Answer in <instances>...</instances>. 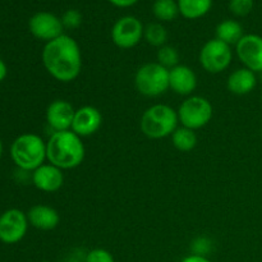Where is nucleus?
Wrapping results in <instances>:
<instances>
[{"instance_id": "f3484780", "label": "nucleus", "mask_w": 262, "mask_h": 262, "mask_svg": "<svg viewBox=\"0 0 262 262\" xmlns=\"http://www.w3.org/2000/svg\"><path fill=\"white\" fill-rule=\"evenodd\" d=\"M256 86H257V74L245 67L235 69L227 79L228 91L237 96L251 94L256 89Z\"/></svg>"}, {"instance_id": "4be33fe9", "label": "nucleus", "mask_w": 262, "mask_h": 262, "mask_svg": "<svg viewBox=\"0 0 262 262\" xmlns=\"http://www.w3.org/2000/svg\"><path fill=\"white\" fill-rule=\"evenodd\" d=\"M143 40L148 45L159 49L161 46L166 45V41H168V31L159 22L148 23L145 27V31H143Z\"/></svg>"}, {"instance_id": "6ab92c4d", "label": "nucleus", "mask_w": 262, "mask_h": 262, "mask_svg": "<svg viewBox=\"0 0 262 262\" xmlns=\"http://www.w3.org/2000/svg\"><path fill=\"white\" fill-rule=\"evenodd\" d=\"M179 14L186 19L205 17L212 8V0H177Z\"/></svg>"}, {"instance_id": "ddd939ff", "label": "nucleus", "mask_w": 262, "mask_h": 262, "mask_svg": "<svg viewBox=\"0 0 262 262\" xmlns=\"http://www.w3.org/2000/svg\"><path fill=\"white\" fill-rule=\"evenodd\" d=\"M102 125V114L96 106L84 105L76 109L71 130L79 137H90L99 132Z\"/></svg>"}, {"instance_id": "20e7f679", "label": "nucleus", "mask_w": 262, "mask_h": 262, "mask_svg": "<svg viewBox=\"0 0 262 262\" xmlns=\"http://www.w3.org/2000/svg\"><path fill=\"white\" fill-rule=\"evenodd\" d=\"M179 119L176 109L166 104H155L143 112L140 129L150 140L170 137L178 128Z\"/></svg>"}, {"instance_id": "2f4dec72", "label": "nucleus", "mask_w": 262, "mask_h": 262, "mask_svg": "<svg viewBox=\"0 0 262 262\" xmlns=\"http://www.w3.org/2000/svg\"><path fill=\"white\" fill-rule=\"evenodd\" d=\"M261 100H262V90H261Z\"/></svg>"}, {"instance_id": "bb28decb", "label": "nucleus", "mask_w": 262, "mask_h": 262, "mask_svg": "<svg viewBox=\"0 0 262 262\" xmlns=\"http://www.w3.org/2000/svg\"><path fill=\"white\" fill-rule=\"evenodd\" d=\"M84 262H115L114 256L104 248H94L84 257Z\"/></svg>"}, {"instance_id": "1a4fd4ad", "label": "nucleus", "mask_w": 262, "mask_h": 262, "mask_svg": "<svg viewBox=\"0 0 262 262\" xmlns=\"http://www.w3.org/2000/svg\"><path fill=\"white\" fill-rule=\"evenodd\" d=\"M27 214L19 209L5 210L0 215V242L4 245H15L27 234Z\"/></svg>"}, {"instance_id": "a211bd4d", "label": "nucleus", "mask_w": 262, "mask_h": 262, "mask_svg": "<svg viewBox=\"0 0 262 262\" xmlns=\"http://www.w3.org/2000/svg\"><path fill=\"white\" fill-rule=\"evenodd\" d=\"M215 35H216L217 40L223 41L230 46H235L239 42L241 38L245 36V31H243L242 25L238 20L224 19L216 26Z\"/></svg>"}, {"instance_id": "393cba45", "label": "nucleus", "mask_w": 262, "mask_h": 262, "mask_svg": "<svg viewBox=\"0 0 262 262\" xmlns=\"http://www.w3.org/2000/svg\"><path fill=\"white\" fill-rule=\"evenodd\" d=\"M64 30H77L82 25V13L78 9H68L60 17Z\"/></svg>"}, {"instance_id": "412c9836", "label": "nucleus", "mask_w": 262, "mask_h": 262, "mask_svg": "<svg viewBox=\"0 0 262 262\" xmlns=\"http://www.w3.org/2000/svg\"><path fill=\"white\" fill-rule=\"evenodd\" d=\"M152 14L160 22H171L179 15L178 3L177 0H155Z\"/></svg>"}, {"instance_id": "cd10ccee", "label": "nucleus", "mask_w": 262, "mask_h": 262, "mask_svg": "<svg viewBox=\"0 0 262 262\" xmlns=\"http://www.w3.org/2000/svg\"><path fill=\"white\" fill-rule=\"evenodd\" d=\"M107 2L118 8H129L133 7L135 4H137L140 0H107Z\"/></svg>"}, {"instance_id": "c85d7f7f", "label": "nucleus", "mask_w": 262, "mask_h": 262, "mask_svg": "<svg viewBox=\"0 0 262 262\" xmlns=\"http://www.w3.org/2000/svg\"><path fill=\"white\" fill-rule=\"evenodd\" d=\"M181 262H212L211 260H209L205 256H199V255H188L183 258Z\"/></svg>"}, {"instance_id": "f8f14e48", "label": "nucleus", "mask_w": 262, "mask_h": 262, "mask_svg": "<svg viewBox=\"0 0 262 262\" xmlns=\"http://www.w3.org/2000/svg\"><path fill=\"white\" fill-rule=\"evenodd\" d=\"M74 113H76V109L68 100L56 99L46 107V123L53 132L69 130L73 123Z\"/></svg>"}, {"instance_id": "b1692460", "label": "nucleus", "mask_w": 262, "mask_h": 262, "mask_svg": "<svg viewBox=\"0 0 262 262\" xmlns=\"http://www.w3.org/2000/svg\"><path fill=\"white\" fill-rule=\"evenodd\" d=\"M255 7V0H229V10L235 17H247Z\"/></svg>"}, {"instance_id": "6e6552de", "label": "nucleus", "mask_w": 262, "mask_h": 262, "mask_svg": "<svg viewBox=\"0 0 262 262\" xmlns=\"http://www.w3.org/2000/svg\"><path fill=\"white\" fill-rule=\"evenodd\" d=\"M145 26L137 17L124 15L114 23L112 28V41L117 48L129 50L137 46L143 38Z\"/></svg>"}, {"instance_id": "0eeeda50", "label": "nucleus", "mask_w": 262, "mask_h": 262, "mask_svg": "<svg viewBox=\"0 0 262 262\" xmlns=\"http://www.w3.org/2000/svg\"><path fill=\"white\" fill-rule=\"evenodd\" d=\"M233 60L232 46L216 37L204 43L199 54L200 66L210 74H219L227 71Z\"/></svg>"}, {"instance_id": "f03ea898", "label": "nucleus", "mask_w": 262, "mask_h": 262, "mask_svg": "<svg viewBox=\"0 0 262 262\" xmlns=\"http://www.w3.org/2000/svg\"><path fill=\"white\" fill-rule=\"evenodd\" d=\"M86 156L82 138L73 130L51 132L46 141V158L48 163L58 166L61 170H72L83 163Z\"/></svg>"}, {"instance_id": "aec40b11", "label": "nucleus", "mask_w": 262, "mask_h": 262, "mask_svg": "<svg viewBox=\"0 0 262 262\" xmlns=\"http://www.w3.org/2000/svg\"><path fill=\"white\" fill-rule=\"evenodd\" d=\"M171 143L174 147L181 152H189L197 146L199 138H197L196 130H192L186 127H178L170 136Z\"/></svg>"}, {"instance_id": "4468645a", "label": "nucleus", "mask_w": 262, "mask_h": 262, "mask_svg": "<svg viewBox=\"0 0 262 262\" xmlns=\"http://www.w3.org/2000/svg\"><path fill=\"white\" fill-rule=\"evenodd\" d=\"M31 181L38 191L45 192V193H54L63 187L64 173L58 166L45 163L32 171Z\"/></svg>"}, {"instance_id": "9b49d317", "label": "nucleus", "mask_w": 262, "mask_h": 262, "mask_svg": "<svg viewBox=\"0 0 262 262\" xmlns=\"http://www.w3.org/2000/svg\"><path fill=\"white\" fill-rule=\"evenodd\" d=\"M235 55L243 67L256 74L262 73V36L248 33L235 45Z\"/></svg>"}, {"instance_id": "f257e3e1", "label": "nucleus", "mask_w": 262, "mask_h": 262, "mask_svg": "<svg viewBox=\"0 0 262 262\" xmlns=\"http://www.w3.org/2000/svg\"><path fill=\"white\" fill-rule=\"evenodd\" d=\"M41 59L46 72L61 83L76 81L82 72L81 48L73 37L66 33L45 43Z\"/></svg>"}, {"instance_id": "c756f323", "label": "nucleus", "mask_w": 262, "mask_h": 262, "mask_svg": "<svg viewBox=\"0 0 262 262\" xmlns=\"http://www.w3.org/2000/svg\"><path fill=\"white\" fill-rule=\"evenodd\" d=\"M8 76V67L5 64V61L0 58V83L7 78Z\"/></svg>"}, {"instance_id": "7c9ffc66", "label": "nucleus", "mask_w": 262, "mask_h": 262, "mask_svg": "<svg viewBox=\"0 0 262 262\" xmlns=\"http://www.w3.org/2000/svg\"><path fill=\"white\" fill-rule=\"evenodd\" d=\"M3 150H4V148H3V142H2V140H0V159H2V156H3Z\"/></svg>"}, {"instance_id": "39448f33", "label": "nucleus", "mask_w": 262, "mask_h": 262, "mask_svg": "<svg viewBox=\"0 0 262 262\" xmlns=\"http://www.w3.org/2000/svg\"><path fill=\"white\" fill-rule=\"evenodd\" d=\"M135 87L145 97H159L169 89V69L151 61L141 66L135 74Z\"/></svg>"}, {"instance_id": "dca6fc26", "label": "nucleus", "mask_w": 262, "mask_h": 262, "mask_svg": "<svg viewBox=\"0 0 262 262\" xmlns=\"http://www.w3.org/2000/svg\"><path fill=\"white\" fill-rule=\"evenodd\" d=\"M26 214H27V219L31 227L38 230H43V232L54 230L60 224L59 212L49 205H35Z\"/></svg>"}, {"instance_id": "2eb2a0df", "label": "nucleus", "mask_w": 262, "mask_h": 262, "mask_svg": "<svg viewBox=\"0 0 262 262\" xmlns=\"http://www.w3.org/2000/svg\"><path fill=\"white\" fill-rule=\"evenodd\" d=\"M169 89L179 96H192L197 89V76L193 69L186 64L169 69Z\"/></svg>"}, {"instance_id": "7ed1b4c3", "label": "nucleus", "mask_w": 262, "mask_h": 262, "mask_svg": "<svg viewBox=\"0 0 262 262\" xmlns=\"http://www.w3.org/2000/svg\"><path fill=\"white\" fill-rule=\"evenodd\" d=\"M9 154L19 170L32 173L48 160L46 141L36 133H23L13 141Z\"/></svg>"}, {"instance_id": "9d476101", "label": "nucleus", "mask_w": 262, "mask_h": 262, "mask_svg": "<svg viewBox=\"0 0 262 262\" xmlns=\"http://www.w3.org/2000/svg\"><path fill=\"white\" fill-rule=\"evenodd\" d=\"M28 30L33 37L45 41V43L64 35L61 19L50 12L35 13L28 20Z\"/></svg>"}, {"instance_id": "a878e982", "label": "nucleus", "mask_w": 262, "mask_h": 262, "mask_svg": "<svg viewBox=\"0 0 262 262\" xmlns=\"http://www.w3.org/2000/svg\"><path fill=\"white\" fill-rule=\"evenodd\" d=\"M212 250V242L207 237H197L192 241L191 251L192 255L205 256L206 257Z\"/></svg>"}, {"instance_id": "423d86ee", "label": "nucleus", "mask_w": 262, "mask_h": 262, "mask_svg": "<svg viewBox=\"0 0 262 262\" xmlns=\"http://www.w3.org/2000/svg\"><path fill=\"white\" fill-rule=\"evenodd\" d=\"M177 113L182 127L197 130L206 127L211 122L214 117V106L206 97L192 95L183 100Z\"/></svg>"}, {"instance_id": "5701e85b", "label": "nucleus", "mask_w": 262, "mask_h": 262, "mask_svg": "<svg viewBox=\"0 0 262 262\" xmlns=\"http://www.w3.org/2000/svg\"><path fill=\"white\" fill-rule=\"evenodd\" d=\"M156 61L165 67L166 69H171L179 64V53L176 48L170 45H164L158 49L156 53Z\"/></svg>"}]
</instances>
